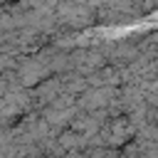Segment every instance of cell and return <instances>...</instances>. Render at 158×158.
I'll use <instances>...</instances> for the list:
<instances>
[{
	"label": "cell",
	"instance_id": "cell-1",
	"mask_svg": "<svg viewBox=\"0 0 158 158\" xmlns=\"http://www.w3.org/2000/svg\"><path fill=\"white\" fill-rule=\"evenodd\" d=\"M158 2L0 5V158H156Z\"/></svg>",
	"mask_w": 158,
	"mask_h": 158
}]
</instances>
